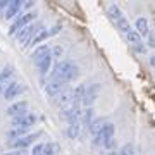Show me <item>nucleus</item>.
I'll list each match as a JSON object with an SVG mask.
<instances>
[{"instance_id": "obj_1", "label": "nucleus", "mask_w": 155, "mask_h": 155, "mask_svg": "<svg viewBox=\"0 0 155 155\" xmlns=\"http://www.w3.org/2000/svg\"><path fill=\"white\" fill-rule=\"evenodd\" d=\"M76 74H78V66L72 61H67V59L59 61L55 64V67H54V71L50 72V76L61 78V79H64V81H67V83H69Z\"/></svg>"}, {"instance_id": "obj_2", "label": "nucleus", "mask_w": 155, "mask_h": 155, "mask_svg": "<svg viewBox=\"0 0 155 155\" xmlns=\"http://www.w3.org/2000/svg\"><path fill=\"white\" fill-rule=\"evenodd\" d=\"M43 29V24L40 21H36V22H31V24H28V26H24V28L21 29V31H17L16 33V38H17V41L19 43H22V45H28L31 40L36 36V35L40 33Z\"/></svg>"}, {"instance_id": "obj_3", "label": "nucleus", "mask_w": 155, "mask_h": 155, "mask_svg": "<svg viewBox=\"0 0 155 155\" xmlns=\"http://www.w3.org/2000/svg\"><path fill=\"white\" fill-rule=\"evenodd\" d=\"M36 19V12H26V14H22V16H17L16 21L11 24V29H9V35H16L17 31H21L24 26H28L31 22Z\"/></svg>"}, {"instance_id": "obj_4", "label": "nucleus", "mask_w": 155, "mask_h": 155, "mask_svg": "<svg viewBox=\"0 0 155 155\" xmlns=\"http://www.w3.org/2000/svg\"><path fill=\"white\" fill-rule=\"evenodd\" d=\"M66 88H67V81H64L61 78H55V76H48V81L45 84V91L50 97H55L61 91H64Z\"/></svg>"}, {"instance_id": "obj_5", "label": "nucleus", "mask_w": 155, "mask_h": 155, "mask_svg": "<svg viewBox=\"0 0 155 155\" xmlns=\"http://www.w3.org/2000/svg\"><path fill=\"white\" fill-rule=\"evenodd\" d=\"M40 136H41L40 131H36V133H33V134H26V136H22V138L11 140V141H9V147H12V148H16V150H26L29 145L33 143V140L40 138Z\"/></svg>"}, {"instance_id": "obj_6", "label": "nucleus", "mask_w": 155, "mask_h": 155, "mask_svg": "<svg viewBox=\"0 0 155 155\" xmlns=\"http://www.w3.org/2000/svg\"><path fill=\"white\" fill-rule=\"evenodd\" d=\"M100 93V84L98 83H93V84H88L86 90H84V97H83V102H81V105L86 109V107H91L93 105V102L97 100Z\"/></svg>"}, {"instance_id": "obj_7", "label": "nucleus", "mask_w": 155, "mask_h": 155, "mask_svg": "<svg viewBox=\"0 0 155 155\" xmlns=\"http://www.w3.org/2000/svg\"><path fill=\"white\" fill-rule=\"evenodd\" d=\"M110 138H114V124L107 122L105 126H104L98 133L95 134V145L104 147V145H105V141H109Z\"/></svg>"}, {"instance_id": "obj_8", "label": "nucleus", "mask_w": 155, "mask_h": 155, "mask_svg": "<svg viewBox=\"0 0 155 155\" xmlns=\"http://www.w3.org/2000/svg\"><path fill=\"white\" fill-rule=\"evenodd\" d=\"M54 104H55L59 109H67V107L72 105V90L66 88L64 91H61L59 95H55L54 97Z\"/></svg>"}, {"instance_id": "obj_9", "label": "nucleus", "mask_w": 155, "mask_h": 155, "mask_svg": "<svg viewBox=\"0 0 155 155\" xmlns=\"http://www.w3.org/2000/svg\"><path fill=\"white\" fill-rule=\"evenodd\" d=\"M35 122H36V116L35 114H24V116H17V117H12V126L14 127H29L33 126Z\"/></svg>"}, {"instance_id": "obj_10", "label": "nucleus", "mask_w": 155, "mask_h": 155, "mask_svg": "<svg viewBox=\"0 0 155 155\" xmlns=\"http://www.w3.org/2000/svg\"><path fill=\"white\" fill-rule=\"evenodd\" d=\"M24 91V86L21 83H17V81H11V83H7V86L4 88V98L5 100H12L19 97V93Z\"/></svg>"}, {"instance_id": "obj_11", "label": "nucleus", "mask_w": 155, "mask_h": 155, "mask_svg": "<svg viewBox=\"0 0 155 155\" xmlns=\"http://www.w3.org/2000/svg\"><path fill=\"white\" fill-rule=\"evenodd\" d=\"M7 116L11 117H17V116H24V114H28V102L26 100H21V102H16V104H12L5 112Z\"/></svg>"}, {"instance_id": "obj_12", "label": "nucleus", "mask_w": 155, "mask_h": 155, "mask_svg": "<svg viewBox=\"0 0 155 155\" xmlns=\"http://www.w3.org/2000/svg\"><path fill=\"white\" fill-rule=\"evenodd\" d=\"M21 9H22L21 0H11L9 5H7V9H5V12H4V17H5V19H12V17L19 16Z\"/></svg>"}, {"instance_id": "obj_13", "label": "nucleus", "mask_w": 155, "mask_h": 155, "mask_svg": "<svg viewBox=\"0 0 155 155\" xmlns=\"http://www.w3.org/2000/svg\"><path fill=\"white\" fill-rule=\"evenodd\" d=\"M52 55V48H50L48 45H40V47H36L35 48V52L31 54V59H33V62L36 64V62L43 61L45 57Z\"/></svg>"}, {"instance_id": "obj_14", "label": "nucleus", "mask_w": 155, "mask_h": 155, "mask_svg": "<svg viewBox=\"0 0 155 155\" xmlns=\"http://www.w3.org/2000/svg\"><path fill=\"white\" fill-rule=\"evenodd\" d=\"M134 26H136L134 31H136L140 36H148L150 35V26H148V19H147V17H138L136 22H134Z\"/></svg>"}, {"instance_id": "obj_15", "label": "nucleus", "mask_w": 155, "mask_h": 155, "mask_svg": "<svg viewBox=\"0 0 155 155\" xmlns=\"http://www.w3.org/2000/svg\"><path fill=\"white\" fill-rule=\"evenodd\" d=\"M35 66L38 67V71H40V76H47V72H48V71H50V67H52V55L45 57L43 61L36 62Z\"/></svg>"}, {"instance_id": "obj_16", "label": "nucleus", "mask_w": 155, "mask_h": 155, "mask_svg": "<svg viewBox=\"0 0 155 155\" xmlns=\"http://www.w3.org/2000/svg\"><path fill=\"white\" fill-rule=\"evenodd\" d=\"M93 116H95L93 107H86V109L81 112V119H79V121L83 122L84 126H90V124L93 122Z\"/></svg>"}, {"instance_id": "obj_17", "label": "nucleus", "mask_w": 155, "mask_h": 155, "mask_svg": "<svg viewBox=\"0 0 155 155\" xmlns=\"http://www.w3.org/2000/svg\"><path fill=\"white\" fill-rule=\"evenodd\" d=\"M107 14H109V17L110 19H114V21H119L121 17H124L122 16V11H121V7L117 5V4H112V5H109V9H107Z\"/></svg>"}, {"instance_id": "obj_18", "label": "nucleus", "mask_w": 155, "mask_h": 155, "mask_svg": "<svg viewBox=\"0 0 155 155\" xmlns=\"http://www.w3.org/2000/svg\"><path fill=\"white\" fill-rule=\"evenodd\" d=\"M79 131H81V122H71L69 126H67V136L71 140H76L79 136Z\"/></svg>"}, {"instance_id": "obj_19", "label": "nucleus", "mask_w": 155, "mask_h": 155, "mask_svg": "<svg viewBox=\"0 0 155 155\" xmlns=\"http://www.w3.org/2000/svg\"><path fill=\"white\" fill-rule=\"evenodd\" d=\"M126 40H127V43L131 45V47H138L140 43H143V40H141V36H140L136 31H129V33L126 35Z\"/></svg>"}, {"instance_id": "obj_20", "label": "nucleus", "mask_w": 155, "mask_h": 155, "mask_svg": "<svg viewBox=\"0 0 155 155\" xmlns=\"http://www.w3.org/2000/svg\"><path fill=\"white\" fill-rule=\"evenodd\" d=\"M116 24H117V29H119V31H122L124 35H127L129 31H133V28H131V22H129V19H126V17H121Z\"/></svg>"}, {"instance_id": "obj_21", "label": "nucleus", "mask_w": 155, "mask_h": 155, "mask_svg": "<svg viewBox=\"0 0 155 155\" xmlns=\"http://www.w3.org/2000/svg\"><path fill=\"white\" fill-rule=\"evenodd\" d=\"M26 127H12L11 131L7 133V136L11 140H17V138H22V136H26Z\"/></svg>"}, {"instance_id": "obj_22", "label": "nucleus", "mask_w": 155, "mask_h": 155, "mask_svg": "<svg viewBox=\"0 0 155 155\" xmlns=\"http://www.w3.org/2000/svg\"><path fill=\"white\" fill-rule=\"evenodd\" d=\"M12 74H14V71H12L11 66L5 67L4 71H0V86H5V83L12 78Z\"/></svg>"}, {"instance_id": "obj_23", "label": "nucleus", "mask_w": 155, "mask_h": 155, "mask_svg": "<svg viewBox=\"0 0 155 155\" xmlns=\"http://www.w3.org/2000/svg\"><path fill=\"white\" fill-rule=\"evenodd\" d=\"M48 36H50L48 29H41V31H40V33L36 35V36L31 40V41H29V45H33V47H35V45H38V43H41V41H45Z\"/></svg>"}, {"instance_id": "obj_24", "label": "nucleus", "mask_w": 155, "mask_h": 155, "mask_svg": "<svg viewBox=\"0 0 155 155\" xmlns=\"http://www.w3.org/2000/svg\"><path fill=\"white\" fill-rule=\"evenodd\" d=\"M107 122L104 121V119H93V122L90 124V131H91V134H97L102 129V127L105 126Z\"/></svg>"}, {"instance_id": "obj_25", "label": "nucleus", "mask_w": 155, "mask_h": 155, "mask_svg": "<svg viewBox=\"0 0 155 155\" xmlns=\"http://www.w3.org/2000/svg\"><path fill=\"white\" fill-rule=\"evenodd\" d=\"M57 153H59V145H55V143L43 145V155H57Z\"/></svg>"}, {"instance_id": "obj_26", "label": "nucleus", "mask_w": 155, "mask_h": 155, "mask_svg": "<svg viewBox=\"0 0 155 155\" xmlns=\"http://www.w3.org/2000/svg\"><path fill=\"white\" fill-rule=\"evenodd\" d=\"M117 155H134V147L133 145H129V143L124 145V147L117 152Z\"/></svg>"}, {"instance_id": "obj_27", "label": "nucleus", "mask_w": 155, "mask_h": 155, "mask_svg": "<svg viewBox=\"0 0 155 155\" xmlns=\"http://www.w3.org/2000/svg\"><path fill=\"white\" fill-rule=\"evenodd\" d=\"M43 145H45V143H38V145H35L33 150L29 152V155H43Z\"/></svg>"}, {"instance_id": "obj_28", "label": "nucleus", "mask_w": 155, "mask_h": 155, "mask_svg": "<svg viewBox=\"0 0 155 155\" xmlns=\"http://www.w3.org/2000/svg\"><path fill=\"white\" fill-rule=\"evenodd\" d=\"M62 52H64L62 47H59V45L54 47V48H52V59H54V57H62Z\"/></svg>"}, {"instance_id": "obj_29", "label": "nucleus", "mask_w": 155, "mask_h": 155, "mask_svg": "<svg viewBox=\"0 0 155 155\" xmlns=\"http://www.w3.org/2000/svg\"><path fill=\"white\" fill-rule=\"evenodd\" d=\"M61 29H62V24H59V22H57L55 26H52V28L48 29L50 36H52V35H57V33H59V31H61Z\"/></svg>"}, {"instance_id": "obj_30", "label": "nucleus", "mask_w": 155, "mask_h": 155, "mask_svg": "<svg viewBox=\"0 0 155 155\" xmlns=\"http://www.w3.org/2000/svg\"><path fill=\"white\" fill-rule=\"evenodd\" d=\"M134 50H136V52H140V54H145V52H147V47H145L143 43H140L138 47H133Z\"/></svg>"}, {"instance_id": "obj_31", "label": "nucleus", "mask_w": 155, "mask_h": 155, "mask_svg": "<svg viewBox=\"0 0 155 155\" xmlns=\"http://www.w3.org/2000/svg\"><path fill=\"white\" fill-rule=\"evenodd\" d=\"M12 155H29V152L28 150H14Z\"/></svg>"}, {"instance_id": "obj_32", "label": "nucleus", "mask_w": 155, "mask_h": 155, "mask_svg": "<svg viewBox=\"0 0 155 155\" xmlns=\"http://www.w3.org/2000/svg\"><path fill=\"white\" fill-rule=\"evenodd\" d=\"M7 5H9V2H7V0H0V11H4V12H5Z\"/></svg>"}, {"instance_id": "obj_33", "label": "nucleus", "mask_w": 155, "mask_h": 155, "mask_svg": "<svg viewBox=\"0 0 155 155\" xmlns=\"http://www.w3.org/2000/svg\"><path fill=\"white\" fill-rule=\"evenodd\" d=\"M148 45H150V47H153V45H155V38H153V35H152V33L148 35Z\"/></svg>"}, {"instance_id": "obj_34", "label": "nucleus", "mask_w": 155, "mask_h": 155, "mask_svg": "<svg viewBox=\"0 0 155 155\" xmlns=\"http://www.w3.org/2000/svg\"><path fill=\"white\" fill-rule=\"evenodd\" d=\"M150 66H152V67L155 69V55H152V57H150Z\"/></svg>"}, {"instance_id": "obj_35", "label": "nucleus", "mask_w": 155, "mask_h": 155, "mask_svg": "<svg viewBox=\"0 0 155 155\" xmlns=\"http://www.w3.org/2000/svg\"><path fill=\"white\" fill-rule=\"evenodd\" d=\"M4 88H5V86H0V95H2V97H4Z\"/></svg>"}, {"instance_id": "obj_36", "label": "nucleus", "mask_w": 155, "mask_h": 155, "mask_svg": "<svg viewBox=\"0 0 155 155\" xmlns=\"http://www.w3.org/2000/svg\"><path fill=\"white\" fill-rule=\"evenodd\" d=\"M5 155H12V152H11V153H5Z\"/></svg>"}, {"instance_id": "obj_37", "label": "nucleus", "mask_w": 155, "mask_h": 155, "mask_svg": "<svg viewBox=\"0 0 155 155\" xmlns=\"http://www.w3.org/2000/svg\"><path fill=\"white\" fill-rule=\"evenodd\" d=\"M109 155H116V153H109Z\"/></svg>"}]
</instances>
